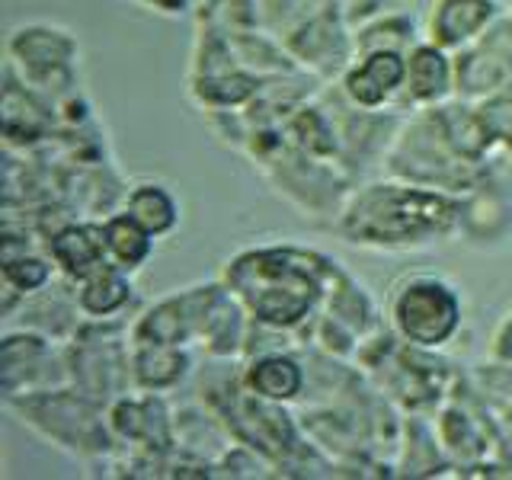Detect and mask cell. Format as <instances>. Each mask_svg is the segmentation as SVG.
Returning a JSON list of instances; mask_svg holds the SVG:
<instances>
[{"label":"cell","mask_w":512,"mask_h":480,"mask_svg":"<svg viewBox=\"0 0 512 480\" xmlns=\"http://www.w3.org/2000/svg\"><path fill=\"white\" fill-rule=\"evenodd\" d=\"M48 279H52V266H48L42 256L36 253H13V250H4V282L10 288H16V292H39V288L48 285Z\"/></svg>","instance_id":"cell-19"},{"label":"cell","mask_w":512,"mask_h":480,"mask_svg":"<svg viewBox=\"0 0 512 480\" xmlns=\"http://www.w3.org/2000/svg\"><path fill=\"white\" fill-rule=\"evenodd\" d=\"M461 228V202L436 189L378 183L362 189L343 212L340 231L349 244L375 250L429 247Z\"/></svg>","instance_id":"cell-2"},{"label":"cell","mask_w":512,"mask_h":480,"mask_svg":"<svg viewBox=\"0 0 512 480\" xmlns=\"http://www.w3.org/2000/svg\"><path fill=\"white\" fill-rule=\"evenodd\" d=\"M189 352L186 346L167 343H135L132 352V378L144 391H170L189 375Z\"/></svg>","instance_id":"cell-13"},{"label":"cell","mask_w":512,"mask_h":480,"mask_svg":"<svg viewBox=\"0 0 512 480\" xmlns=\"http://www.w3.org/2000/svg\"><path fill=\"white\" fill-rule=\"evenodd\" d=\"M394 330L416 349H439L461 327L458 288L439 276H410L391 295Z\"/></svg>","instance_id":"cell-4"},{"label":"cell","mask_w":512,"mask_h":480,"mask_svg":"<svg viewBox=\"0 0 512 480\" xmlns=\"http://www.w3.org/2000/svg\"><path fill=\"white\" fill-rule=\"evenodd\" d=\"M77 311L90 317H112L132 301V282L125 279V269L106 263L77 285Z\"/></svg>","instance_id":"cell-15"},{"label":"cell","mask_w":512,"mask_h":480,"mask_svg":"<svg viewBox=\"0 0 512 480\" xmlns=\"http://www.w3.org/2000/svg\"><path fill=\"white\" fill-rule=\"evenodd\" d=\"M119 327H84L80 336H74V384H80V391L90 394L93 400H103L119 394L122 375H128L132 359L122 352Z\"/></svg>","instance_id":"cell-6"},{"label":"cell","mask_w":512,"mask_h":480,"mask_svg":"<svg viewBox=\"0 0 512 480\" xmlns=\"http://www.w3.org/2000/svg\"><path fill=\"white\" fill-rule=\"evenodd\" d=\"M404 90L413 103H439L452 90V64L445 48L439 45H416L407 55V80Z\"/></svg>","instance_id":"cell-14"},{"label":"cell","mask_w":512,"mask_h":480,"mask_svg":"<svg viewBox=\"0 0 512 480\" xmlns=\"http://www.w3.org/2000/svg\"><path fill=\"white\" fill-rule=\"evenodd\" d=\"M496 16L493 0H436L429 20V42L452 52L471 45Z\"/></svg>","instance_id":"cell-9"},{"label":"cell","mask_w":512,"mask_h":480,"mask_svg":"<svg viewBox=\"0 0 512 480\" xmlns=\"http://www.w3.org/2000/svg\"><path fill=\"white\" fill-rule=\"evenodd\" d=\"M260 90V80L244 71H208L192 77V96L202 106H240Z\"/></svg>","instance_id":"cell-18"},{"label":"cell","mask_w":512,"mask_h":480,"mask_svg":"<svg viewBox=\"0 0 512 480\" xmlns=\"http://www.w3.org/2000/svg\"><path fill=\"white\" fill-rule=\"evenodd\" d=\"M509 420H512V407H509Z\"/></svg>","instance_id":"cell-22"},{"label":"cell","mask_w":512,"mask_h":480,"mask_svg":"<svg viewBox=\"0 0 512 480\" xmlns=\"http://www.w3.org/2000/svg\"><path fill=\"white\" fill-rule=\"evenodd\" d=\"M490 356L503 365H512V311L503 317V324L496 327L493 343H490Z\"/></svg>","instance_id":"cell-20"},{"label":"cell","mask_w":512,"mask_h":480,"mask_svg":"<svg viewBox=\"0 0 512 480\" xmlns=\"http://www.w3.org/2000/svg\"><path fill=\"white\" fill-rule=\"evenodd\" d=\"M125 212L141 221L154 237H164L180 224V205H176L173 192L160 183H138L135 189H128Z\"/></svg>","instance_id":"cell-17"},{"label":"cell","mask_w":512,"mask_h":480,"mask_svg":"<svg viewBox=\"0 0 512 480\" xmlns=\"http://www.w3.org/2000/svg\"><path fill=\"white\" fill-rule=\"evenodd\" d=\"M244 384L256 397L272 400V404H288L304 391V368L285 352H263L247 365Z\"/></svg>","instance_id":"cell-12"},{"label":"cell","mask_w":512,"mask_h":480,"mask_svg":"<svg viewBox=\"0 0 512 480\" xmlns=\"http://www.w3.org/2000/svg\"><path fill=\"white\" fill-rule=\"evenodd\" d=\"M7 407L23 416L29 429H36L45 442L80 458L109 452V429L103 426L100 400L84 391H26L7 397Z\"/></svg>","instance_id":"cell-3"},{"label":"cell","mask_w":512,"mask_h":480,"mask_svg":"<svg viewBox=\"0 0 512 480\" xmlns=\"http://www.w3.org/2000/svg\"><path fill=\"white\" fill-rule=\"evenodd\" d=\"M10 58L23 68V77L36 87L68 84L71 64L77 58V39L58 26L32 23L13 29L10 36Z\"/></svg>","instance_id":"cell-5"},{"label":"cell","mask_w":512,"mask_h":480,"mask_svg":"<svg viewBox=\"0 0 512 480\" xmlns=\"http://www.w3.org/2000/svg\"><path fill=\"white\" fill-rule=\"evenodd\" d=\"M340 272V263L295 244L253 247L224 263L221 282L237 295L253 320L292 330L308 320Z\"/></svg>","instance_id":"cell-1"},{"label":"cell","mask_w":512,"mask_h":480,"mask_svg":"<svg viewBox=\"0 0 512 480\" xmlns=\"http://www.w3.org/2000/svg\"><path fill=\"white\" fill-rule=\"evenodd\" d=\"M4 362H0V372H4V397L13 394H26V391H39V375L42 365L52 359V349H48L45 336L36 333H7L4 336Z\"/></svg>","instance_id":"cell-11"},{"label":"cell","mask_w":512,"mask_h":480,"mask_svg":"<svg viewBox=\"0 0 512 480\" xmlns=\"http://www.w3.org/2000/svg\"><path fill=\"white\" fill-rule=\"evenodd\" d=\"M109 429L116 436L138 442V448L144 452H170L173 448V420L170 410L160 397H154V391L148 397H122L109 407Z\"/></svg>","instance_id":"cell-7"},{"label":"cell","mask_w":512,"mask_h":480,"mask_svg":"<svg viewBox=\"0 0 512 480\" xmlns=\"http://www.w3.org/2000/svg\"><path fill=\"white\" fill-rule=\"evenodd\" d=\"M48 253H52L55 266L68 279L80 282L90 272L109 263L106 240H103V224H68L52 234L48 240Z\"/></svg>","instance_id":"cell-10"},{"label":"cell","mask_w":512,"mask_h":480,"mask_svg":"<svg viewBox=\"0 0 512 480\" xmlns=\"http://www.w3.org/2000/svg\"><path fill=\"white\" fill-rule=\"evenodd\" d=\"M103 240H106L109 263H116L125 272L141 269L154 253V234L128 212L109 215L103 221Z\"/></svg>","instance_id":"cell-16"},{"label":"cell","mask_w":512,"mask_h":480,"mask_svg":"<svg viewBox=\"0 0 512 480\" xmlns=\"http://www.w3.org/2000/svg\"><path fill=\"white\" fill-rule=\"evenodd\" d=\"M404 80H407V58L397 48H375L356 68L346 71L343 90L356 106L375 109L381 103H388L404 87Z\"/></svg>","instance_id":"cell-8"},{"label":"cell","mask_w":512,"mask_h":480,"mask_svg":"<svg viewBox=\"0 0 512 480\" xmlns=\"http://www.w3.org/2000/svg\"><path fill=\"white\" fill-rule=\"evenodd\" d=\"M135 4L148 7L154 13H164V16H180V13H186L192 4H196V0H135Z\"/></svg>","instance_id":"cell-21"}]
</instances>
